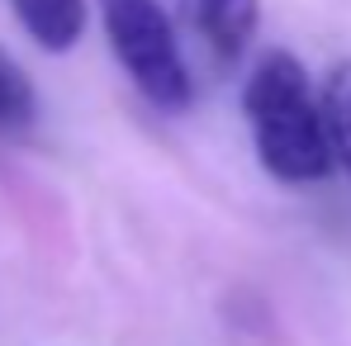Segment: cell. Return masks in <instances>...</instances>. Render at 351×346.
Listing matches in <instances>:
<instances>
[{"mask_svg": "<svg viewBox=\"0 0 351 346\" xmlns=\"http://www.w3.org/2000/svg\"><path fill=\"white\" fill-rule=\"evenodd\" d=\"M247 123L256 138L261 166L280 180L308 185L332 171L323 105L308 86V71L290 53H266L247 81Z\"/></svg>", "mask_w": 351, "mask_h": 346, "instance_id": "cell-1", "label": "cell"}, {"mask_svg": "<svg viewBox=\"0 0 351 346\" xmlns=\"http://www.w3.org/2000/svg\"><path fill=\"white\" fill-rule=\"evenodd\" d=\"M100 14H105L110 48L123 62V71L138 81V90L162 110H180L190 100V71L180 62L162 5L157 0H100Z\"/></svg>", "mask_w": 351, "mask_h": 346, "instance_id": "cell-2", "label": "cell"}, {"mask_svg": "<svg viewBox=\"0 0 351 346\" xmlns=\"http://www.w3.org/2000/svg\"><path fill=\"white\" fill-rule=\"evenodd\" d=\"M180 14L199 34V43L223 62L242 58L256 29V0H180Z\"/></svg>", "mask_w": 351, "mask_h": 346, "instance_id": "cell-3", "label": "cell"}, {"mask_svg": "<svg viewBox=\"0 0 351 346\" xmlns=\"http://www.w3.org/2000/svg\"><path fill=\"white\" fill-rule=\"evenodd\" d=\"M10 10L24 34L48 53H66L86 29V0H10Z\"/></svg>", "mask_w": 351, "mask_h": 346, "instance_id": "cell-4", "label": "cell"}, {"mask_svg": "<svg viewBox=\"0 0 351 346\" xmlns=\"http://www.w3.org/2000/svg\"><path fill=\"white\" fill-rule=\"evenodd\" d=\"M323 128H328V152H332V166H342L351 175V62L332 66L328 81H323Z\"/></svg>", "mask_w": 351, "mask_h": 346, "instance_id": "cell-5", "label": "cell"}, {"mask_svg": "<svg viewBox=\"0 0 351 346\" xmlns=\"http://www.w3.org/2000/svg\"><path fill=\"white\" fill-rule=\"evenodd\" d=\"M34 119V86L19 71V62L0 48V128H19Z\"/></svg>", "mask_w": 351, "mask_h": 346, "instance_id": "cell-6", "label": "cell"}]
</instances>
